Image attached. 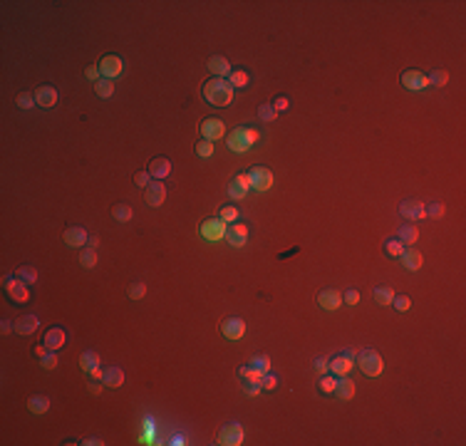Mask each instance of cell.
<instances>
[{
	"label": "cell",
	"mask_w": 466,
	"mask_h": 446,
	"mask_svg": "<svg viewBox=\"0 0 466 446\" xmlns=\"http://www.w3.org/2000/svg\"><path fill=\"white\" fill-rule=\"evenodd\" d=\"M417 238H419V231H417V226H414V223H404V226H399V231H397V240H399L404 248H409L412 243H417Z\"/></svg>",
	"instance_id": "26"
},
{
	"label": "cell",
	"mask_w": 466,
	"mask_h": 446,
	"mask_svg": "<svg viewBox=\"0 0 466 446\" xmlns=\"http://www.w3.org/2000/svg\"><path fill=\"white\" fill-rule=\"evenodd\" d=\"M146 171L152 174L154 181H161V179H166V176L171 174V161L166 159V156H156V159L149 161V169H146Z\"/></svg>",
	"instance_id": "18"
},
{
	"label": "cell",
	"mask_w": 466,
	"mask_h": 446,
	"mask_svg": "<svg viewBox=\"0 0 466 446\" xmlns=\"http://www.w3.org/2000/svg\"><path fill=\"white\" fill-rule=\"evenodd\" d=\"M3 288L8 290V295H10V300H13L15 305H23V303H28L30 300L28 283H23L17 275H5V278H3Z\"/></svg>",
	"instance_id": "4"
},
{
	"label": "cell",
	"mask_w": 466,
	"mask_h": 446,
	"mask_svg": "<svg viewBox=\"0 0 466 446\" xmlns=\"http://www.w3.org/2000/svg\"><path fill=\"white\" fill-rule=\"evenodd\" d=\"M216 444L218 446H240L243 444V426L238 421H228L226 426L218 432L216 436Z\"/></svg>",
	"instance_id": "5"
},
{
	"label": "cell",
	"mask_w": 466,
	"mask_h": 446,
	"mask_svg": "<svg viewBox=\"0 0 466 446\" xmlns=\"http://www.w3.org/2000/svg\"><path fill=\"white\" fill-rule=\"evenodd\" d=\"M144 201L152 206V209H159L164 201H166V186L161 181H152L146 189H144Z\"/></svg>",
	"instance_id": "10"
},
{
	"label": "cell",
	"mask_w": 466,
	"mask_h": 446,
	"mask_svg": "<svg viewBox=\"0 0 466 446\" xmlns=\"http://www.w3.org/2000/svg\"><path fill=\"white\" fill-rule=\"evenodd\" d=\"M248 191H251V189H248L246 183H240L238 179H233V181H231V186H228V196H231L233 201H243V198L248 196Z\"/></svg>",
	"instance_id": "30"
},
{
	"label": "cell",
	"mask_w": 466,
	"mask_h": 446,
	"mask_svg": "<svg viewBox=\"0 0 466 446\" xmlns=\"http://www.w3.org/2000/svg\"><path fill=\"white\" fill-rule=\"evenodd\" d=\"M355 392H357V387H355L352 379H347V377H338V384H335V397L338 399H342V402H347V399H352Z\"/></svg>",
	"instance_id": "23"
},
{
	"label": "cell",
	"mask_w": 466,
	"mask_h": 446,
	"mask_svg": "<svg viewBox=\"0 0 466 446\" xmlns=\"http://www.w3.org/2000/svg\"><path fill=\"white\" fill-rule=\"evenodd\" d=\"M318 305L323 307V310H327V312H335L342 305V293L335 290V288H327V290H323V293L318 295Z\"/></svg>",
	"instance_id": "14"
},
{
	"label": "cell",
	"mask_w": 466,
	"mask_h": 446,
	"mask_svg": "<svg viewBox=\"0 0 466 446\" xmlns=\"http://www.w3.org/2000/svg\"><path fill=\"white\" fill-rule=\"evenodd\" d=\"M226 231H228V223H223L221 218H206L201 223V238H206L211 243L226 238Z\"/></svg>",
	"instance_id": "8"
},
{
	"label": "cell",
	"mask_w": 466,
	"mask_h": 446,
	"mask_svg": "<svg viewBox=\"0 0 466 446\" xmlns=\"http://www.w3.org/2000/svg\"><path fill=\"white\" fill-rule=\"evenodd\" d=\"M40 327V320H38V315H23V318H17L15 320V332L23 335V337H28L32 335L35 330Z\"/></svg>",
	"instance_id": "22"
},
{
	"label": "cell",
	"mask_w": 466,
	"mask_h": 446,
	"mask_svg": "<svg viewBox=\"0 0 466 446\" xmlns=\"http://www.w3.org/2000/svg\"><path fill=\"white\" fill-rule=\"evenodd\" d=\"M95 92H97V97H102V99H109L114 95V82L112 80H99V82H95Z\"/></svg>",
	"instance_id": "32"
},
{
	"label": "cell",
	"mask_w": 466,
	"mask_h": 446,
	"mask_svg": "<svg viewBox=\"0 0 466 446\" xmlns=\"http://www.w3.org/2000/svg\"><path fill=\"white\" fill-rule=\"evenodd\" d=\"M221 332H223L226 340L236 342V340H240L246 335V322H243V318H226L221 322Z\"/></svg>",
	"instance_id": "12"
},
{
	"label": "cell",
	"mask_w": 466,
	"mask_h": 446,
	"mask_svg": "<svg viewBox=\"0 0 466 446\" xmlns=\"http://www.w3.org/2000/svg\"><path fill=\"white\" fill-rule=\"evenodd\" d=\"M99 75L104 77V80H117L122 72H124V60L119 55H104L102 60H99Z\"/></svg>",
	"instance_id": "6"
},
{
	"label": "cell",
	"mask_w": 466,
	"mask_h": 446,
	"mask_svg": "<svg viewBox=\"0 0 466 446\" xmlns=\"http://www.w3.org/2000/svg\"><path fill=\"white\" fill-rule=\"evenodd\" d=\"M112 216H114V221H119V223H129V221H132V216H134V213H132V209H129L127 203H117V206L112 209Z\"/></svg>",
	"instance_id": "35"
},
{
	"label": "cell",
	"mask_w": 466,
	"mask_h": 446,
	"mask_svg": "<svg viewBox=\"0 0 466 446\" xmlns=\"http://www.w3.org/2000/svg\"><path fill=\"white\" fill-rule=\"evenodd\" d=\"M127 295L132 298V300H141V298L146 295V285H144V283H132V285H129V290H127Z\"/></svg>",
	"instance_id": "46"
},
{
	"label": "cell",
	"mask_w": 466,
	"mask_h": 446,
	"mask_svg": "<svg viewBox=\"0 0 466 446\" xmlns=\"http://www.w3.org/2000/svg\"><path fill=\"white\" fill-rule=\"evenodd\" d=\"M399 261H402V265L407 268V270H412V273H417L419 268H422V263H424V255L414 246H409V248H404V253L399 255Z\"/></svg>",
	"instance_id": "21"
},
{
	"label": "cell",
	"mask_w": 466,
	"mask_h": 446,
	"mask_svg": "<svg viewBox=\"0 0 466 446\" xmlns=\"http://www.w3.org/2000/svg\"><path fill=\"white\" fill-rule=\"evenodd\" d=\"M13 330H15V322L13 320H3V322H0V332H3V335H10Z\"/></svg>",
	"instance_id": "57"
},
{
	"label": "cell",
	"mask_w": 466,
	"mask_h": 446,
	"mask_svg": "<svg viewBox=\"0 0 466 446\" xmlns=\"http://www.w3.org/2000/svg\"><path fill=\"white\" fill-rule=\"evenodd\" d=\"M243 392H246L248 397H255V394L260 392V384H255V382H243Z\"/></svg>",
	"instance_id": "55"
},
{
	"label": "cell",
	"mask_w": 466,
	"mask_h": 446,
	"mask_svg": "<svg viewBox=\"0 0 466 446\" xmlns=\"http://www.w3.org/2000/svg\"><path fill=\"white\" fill-rule=\"evenodd\" d=\"M152 181H154V179H152V174H149V171H137V174H134V183L141 186V189H146Z\"/></svg>",
	"instance_id": "50"
},
{
	"label": "cell",
	"mask_w": 466,
	"mask_h": 446,
	"mask_svg": "<svg viewBox=\"0 0 466 446\" xmlns=\"http://www.w3.org/2000/svg\"><path fill=\"white\" fill-rule=\"evenodd\" d=\"M352 364H355V360H350L347 355L338 352V355L330 360V372H332L335 377H347L350 372H352Z\"/></svg>",
	"instance_id": "20"
},
{
	"label": "cell",
	"mask_w": 466,
	"mask_h": 446,
	"mask_svg": "<svg viewBox=\"0 0 466 446\" xmlns=\"http://www.w3.org/2000/svg\"><path fill=\"white\" fill-rule=\"evenodd\" d=\"M203 99L213 107H228L233 102V84L226 77H211L203 84Z\"/></svg>",
	"instance_id": "1"
},
{
	"label": "cell",
	"mask_w": 466,
	"mask_h": 446,
	"mask_svg": "<svg viewBox=\"0 0 466 446\" xmlns=\"http://www.w3.org/2000/svg\"><path fill=\"white\" fill-rule=\"evenodd\" d=\"M102 384L104 387H112V389L122 387L124 384V369L122 367H107L104 369V377H102Z\"/></svg>",
	"instance_id": "25"
},
{
	"label": "cell",
	"mask_w": 466,
	"mask_h": 446,
	"mask_svg": "<svg viewBox=\"0 0 466 446\" xmlns=\"http://www.w3.org/2000/svg\"><path fill=\"white\" fill-rule=\"evenodd\" d=\"M57 89L55 87H50V84H43V87H38L35 89V102H38V107H43V109H50V107H55L57 104Z\"/></svg>",
	"instance_id": "17"
},
{
	"label": "cell",
	"mask_w": 466,
	"mask_h": 446,
	"mask_svg": "<svg viewBox=\"0 0 466 446\" xmlns=\"http://www.w3.org/2000/svg\"><path fill=\"white\" fill-rule=\"evenodd\" d=\"M355 364L362 369V375H367V377H380L382 367H384L382 355L377 352V349H372V347L360 349V352H357V357H355Z\"/></svg>",
	"instance_id": "3"
},
{
	"label": "cell",
	"mask_w": 466,
	"mask_h": 446,
	"mask_svg": "<svg viewBox=\"0 0 466 446\" xmlns=\"http://www.w3.org/2000/svg\"><path fill=\"white\" fill-rule=\"evenodd\" d=\"M424 211H426V216H432V218H441L444 216V203H429V206H424Z\"/></svg>",
	"instance_id": "51"
},
{
	"label": "cell",
	"mask_w": 466,
	"mask_h": 446,
	"mask_svg": "<svg viewBox=\"0 0 466 446\" xmlns=\"http://www.w3.org/2000/svg\"><path fill=\"white\" fill-rule=\"evenodd\" d=\"M38 102H35V95H30V92H23V95H17V107L20 109H30V107H35Z\"/></svg>",
	"instance_id": "48"
},
{
	"label": "cell",
	"mask_w": 466,
	"mask_h": 446,
	"mask_svg": "<svg viewBox=\"0 0 466 446\" xmlns=\"http://www.w3.org/2000/svg\"><path fill=\"white\" fill-rule=\"evenodd\" d=\"M28 409L32 414H45L47 409H50V397H45V394H35V397H30L28 399Z\"/></svg>",
	"instance_id": "27"
},
{
	"label": "cell",
	"mask_w": 466,
	"mask_h": 446,
	"mask_svg": "<svg viewBox=\"0 0 466 446\" xmlns=\"http://www.w3.org/2000/svg\"><path fill=\"white\" fill-rule=\"evenodd\" d=\"M258 139H260L258 129H253V126H236L228 134V149L236 154H246Z\"/></svg>",
	"instance_id": "2"
},
{
	"label": "cell",
	"mask_w": 466,
	"mask_h": 446,
	"mask_svg": "<svg viewBox=\"0 0 466 446\" xmlns=\"http://www.w3.org/2000/svg\"><path fill=\"white\" fill-rule=\"evenodd\" d=\"M218 218L223 223H236L240 218V211L236 206H223V209L218 211Z\"/></svg>",
	"instance_id": "40"
},
{
	"label": "cell",
	"mask_w": 466,
	"mask_h": 446,
	"mask_svg": "<svg viewBox=\"0 0 466 446\" xmlns=\"http://www.w3.org/2000/svg\"><path fill=\"white\" fill-rule=\"evenodd\" d=\"M47 352H50V349L45 347V342H43V345H38V347H32V355H35V357H45Z\"/></svg>",
	"instance_id": "58"
},
{
	"label": "cell",
	"mask_w": 466,
	"mask_h": 446,
	"mask_svg": "<svg viewBox=\"0 0 466 446\" xmlns=\"http://www.w3.org/2000/svg\"><path fill=\"white\" fill-rule=\"evenodd\" d=\"M399 216L404 221H422V218H426V211H424V203H419V201H402Z\"/></svg>",
	"instance_id": "13"
},
{
	"label": "cell",
	"mask_w": 466,
	"mask_h": 446,
	"mask_svg": "<svg viewBox=\"0 0 466 446\" xmlns=\"http://www.w3.org/2000/svg\"><path fill=\"white\" fill-rule=\"evenodd\" d=\"M251 367L258 369L260 375H266V372H270V357L268 355H255L253 360H251Z\"/></svg>",
	"instance_id": "41"
},
{
	"label": "cell",
	"mask_w": 466,
	"mask_h": 446,
	"mask_svg": "<svg viewBox=\"0 0 466 446\" xmlns=\"http://www.w3.org/2000/svg\"><path fill=\"white\" fill-rule=\"evenodd\" d=\"M87 246H89V248H97V246H99V238H97V236H89Z\"/></svg>",
	"instance_id": "61"
},
{
	"label": "cell",
	"mask_w": 466,
	"mask_h": 446,
	"mask_svg": "<svg viewBox=\"0 0 466 446\" xmlns=\"http://www.w3.org/2000/svg\"><path fill=\"white\" fill-rule=\"evenodd\" d=\"M384 253H387L389 258H399V255L404 253V246H402L397 238H389V240H384Z\"/></svg>",
	"instance_id": "39"
},
{
	"label": "cell",
	"mask_w": 466,
	"mask_h": 446,
	"mask_svg": "<svg viewBox=\"0 0 466 446\" xmlns=\"http://www.w3.org/2000/svg\"><path fill=\"white\" fill-rule=\"evenodd\" d=\"M80 263L85 265V268H95V265L99 263V258H97V251L95 248H82V253H80Z\"/></svg>",
	"instance_id": "37"
},
{
	"label": "cell",
	"mask_w": 466,
	"mask_h": 446,
	"mask_svg": "<svg viewBox=\"0 0 466 446\" xmlns=\"http://www.w3.org/2000/svg\"><path fill=\"white\" fill-rule=\"evenodd\" d=\"M15 275L23 280V283H28V285H32V283H38V270L32 268V265H20L17 270H15Z\"/></svg>",
	"instance_id": "31"
},
{
	"label": "cell",
	"mask_w": 466,
	"mask_h": 446,
	"mask_svg": "<svg viewBox=\"0 0 466 446\" xmlns=\"http://www.w3.org/2000/svg\"><path fill=\"white\" fill-rule=\"evenodd\" d=\"M335 384H338V377L335 375H323L320 382H318V392L320 394H332L335 392Z\"/></svg>",
	"instance_id": "34"
},
{
	"label": "cell",
	"mask_w": 466,
	"mask_h": 446,
	"mask_svg": "<svg viewBox=\"0 0 466 446\" xmlns=\"http://www.w3.org/2000/svg\"><path fill=\"white\" fill-rule=\"evenodd\" d=\"M87 75V80H89V82L95 84V82H99V80H102V75H99V67H89V70L85 72Z\"/></svg>",
	"instance_id": "56"
},
{
	"label": "cell",
	"mask_w": 466,
	"mask_h": 446,
	"mask_svg": "<svg viewBox=\"0 0 466 446\" xmlns=\"http://www.w3.org/2000/svg\"><path fill=\"white\" fill-rule=\"evenodd\" d=\"M43 342H45V347L47 349L57 352V349H62L65 345H67V332H65L62 327H50V330L45 332Z\"/></svg>",
	"instance_id": "15"
},
{
	"label": "cell",
	"mask_w": 466,
	"mask_h": 446,
	"mask_svg": "<svg viewBox=\"0 0 466 446\" xmlns=\"http://www.w3.org/2000/svg\"><path fill=\"white\" fill-rule=\"evenodd\" d=\"M209 70L213 72V77H228L233 72V67H231V62L223 55H213L209 60Z\"/></svg>",
	"instance_id": "24"
},
{
	"label": "cell",
	"mask_w": 466,
	"mask_h": 446,
	"mask_svg": "<svg viewBox=\"0 0 466 446\" xmlns=\"http://www.w3.org/2000/svg\"><path fill=\"white\" fill-rule=\"evenodd\" d=\"M226 240L233 246V248H243L248 243V228L243 223H231L226 231Z\"/></svg>",
	"instance_id": "16"
},
{
	"label": "cell",
	"mask_w": 466,
	"mask_h": 446,
	"mask_svg": "<svg viewBox=\"0 0 466 446\" xmlns=\"http://www.w3.org/2000/svg\"><path fill=\"white\" fill-rule=\"evenodd\" d=\"M402 84H404V89H412V92H422L429 87V80H426V75L419 70H407L402 72Z\"/></svg>",
	"instance_id": "11"
},
{
	"label": "cell",
	"mask_w": 466,
	"mask_h": 446,
	"mask_svg": "<svg viewBox=\"0 0 466 446\" xmlns=\"http://www.w3.org/2000/svg\"><path fill=\"white\" fill-rule=\"evenodd\" d=\"M372 298H375V303L377 305H392V298H395V293H392V288H387V285H377L375 290H372Z\"/></svg>",
	"instance_id": "28"
},
{
	"label": "cell",
	"mask_w": 466,
	"mask_h": 446,
	"mask_svg": "<svg viewBox=\"0 0 466 446\" xmlns=\"http://www.w3.org/2000/svg\"><path fill=\"white\" fill-rule=\"evenodd\" d=\"M82 444H85V446H102L104 441H102V439H97V436H89V439H85Z\"/></svg>",
	"instance_id": "60"
},
{
	"label": "cell",
	"mask_w": 466,
	"mask_h": 446,
	"mask_svg": "<svg viewBox=\"0 0 466 446\" xmlns=\"http://www.w3.org/2000/svg\"><path fill=\"white\" fill-rule=\"evenodd\" d=\"M156 439V426L152 419H144V434H141V444H154Z\"/></svg>",
	"instance_id": "42"
},
{
	"label": "cell",
	"mask_w": 466,
	"mask_h": 446,
	"mask_svg": "<svg viewBox=\"0 0 466 446\" xmlns=\"http://www.w3.org/2000/svg\"><path fill=\"white\" fill-rule=\"evenodd\" d=\"M196 154L201 156V159H209V156H213V141L201 139L196 144Z\"/></svg>",
	"instance_id": "44"
},
{
	"label": "cell",
	"mask_w": 466,
	"mask_h": 446,
	"mask_svg": "<svg viewBox=\"0 0 466 446\" xmlns=\"http://www.w3.org/2000/svg\"><path fill=\"white\" fill-rule=\"evenodd\" d=\"M80 367L85 369V372H92L95 367H99V355L95 349H87L82 352V357H80Z\"/></svg>",
	"instance_id": "29"
},
{
	"label": "cell",
	"mask_w": 466,
	"mask_h": 446,
	"mask_svg": "<svg viewBox=\"0 0 466 446\" xmlns=\"http://www.w3.org/2000/svg\"><path fill=\"white\" fill-rule=\"evenodd\" d=\"M89 236H87V231L82 226H70L67 231H65V243L70 246V248H85Z\"/></svg>",
	"instance_id": "19"
},
{
	"label": "cell",
	"mask_w": 466,
	"mask_h": 446,
	"mask_svg": "<svg viewBox=\"0 0 466 446\" xmlns=\"http://www.w3.org/2000/svg\"><path fill=\"white\" fill-rule=\"evenodd\" d=\"M270 104H273V109H275V112H285L288 107H290V102H288V97H283V95H281V97H275L273 102H270Z\"/></svg>",
	"instance_id": "54"
},
{
	"label": "cell",
	"mask_w": 466,
	"mask_h": 446,
	"mask_svg": "<svg viewBox=\"0 0 466 446\" xmlns=\"http://www.w3.org/2000/svg\"><path fill=\"white\" fill-rule=\"evenodd\" d=\"M40 364H43V369H57V364H60V360H57V352H47L45 357H40Z\"/></svg>",
	"instance_id": "47"
},
{
	"label": "cell",
	"mask_w": 466,
	"mask_h": 446,
	"mask_svg": "<svg viewBox=\"0 0 466 446\" xmlns=\"http://www.w3.org/2000/svg\"><path fill=\"white\" fill-rule=\"evenodd\" d=\"M426 80H429V84H432V87L441 89V87H446V82H449V72H446V70H434L432 75H429V77H426Z\"/></svg>",
	"instance_id": "36"
},
{
	"label": "cell",
	"mask_w": 466,
	"mask_h": 446,
	"mask_svg": "<svg viewBox=\"0 0 466 446\" xmlns=\"http://www.w3.org/2000/svg\"><path fill=\"white\" fill-rule=\"evenodd\" d=\"M87 375L92 377V379H99V382H102V377H104V369H102V367H95V369H92V372H87Z\"/></svg>",
	"instance_id": "59"
},
{
	"label": "cell",
	"mask_w": 466,
	"mask_h": 446,
	"mask_svg": "<svg viewBox=\"0 0 466 446\" xmlns=\"http://www.w3.org/2000/svg\"><path fill=\"white\" fill-rule=\"evenodd\" d=\"M226 134V124L218 119V117H206L203 122H201V137L209 141H216L221 139Z\"/></svg>",
	"instance_id": "9"
},
{
	"label": "cell",
	"mask_w": 466,
	"mask_h": 446,
	"mask_svg": "<svg viewBox=\"0 0 466 446\" xmlns=\"http://www.w3.org/2000/svg\"><path fill=\"white\" fill-rule=\"evenodd\" d=\"M312 367H315V372H320V375H325L327 369H330V357H318V360H315V364H312Z\"/></svg>",
	"instance_id": "53"
},
{
	"label": "cell",
	"mask_w": 466,
	"mask_h": 446,
	"mask_svg": "<svg viewBox=\"0 0 466 446\" xmlns=\"http://www.w3.org/2000/svg\"><path fill=\"white\" fill-rule=\"evenodd\" d=\"M278 387V377L275 375H270V372H266V375L260 377V389H275Z\"/></svg>",
	"instance_id": "49"
},
{
	"label": "cell",
	"mask_w": 466,
	"mask_h": 446,
	"mask_svg": "<svg viewBox=\"0 0 466 446\" xmlns=\"http://www.w3.org/2000/svg\"><path fill=\"white\" fill-rule=\"evenodd\" d=\"M342 303H345V305H357V303H360V290H355V288L345 290V293H342Z\"/></svg>",
	"instance_id": "52"
},
{
	"label": "cell",
	"mask_w": 466,
	"mask_h": 446,
	"mask_svg": "<svg viewBox=\"0 0 466 446\" xmlns=\"http://www.w3.org/2000/svg\"><path fill=\"white\" fill-rule=\"evenodd\" d=\"M248 72H243V70H233L231 75H228V82L233 84V89H240V87H246L248 84Z\"/></svg>",
	"instance_id": "38"
},
{
	"label": "cell",
	"mask_w": 466,
	"mask_h": 446,
	"mask_svg": "<svg viewBox=\"0 0 466 446\" xmlns=\"http://www.w3.org/2000/svg\"><path fill=\"white\" fill-rule=\"evenodd\" d=\"M392 305H395V310H399V312H407V310L412 307L409 295H395V298H392Z\"/></svg>",
	"instance_id": "45"
},
{
	"label": "cell",
	"mask_w": 466,
	"mask_h": 446,
	"mask_svg": "<svg viewBox=\"0 0 466 446\" xmlns=\"http://www.w3.org/2000/svg\"><path fill=\"white\" fill-rule=\"evenodd\" d=\"M275 117H278V112L273 109V104H260V107H258V119H260V122H275Z\"/></svg>",
	"instance_id": "43"
},
{
	"label": "cell",
	"mask_w": 466,
	"mask_h": 446,
	"mask_svg": "<svg viewBox=\"0 0 466 446\" xmlns=\"http://www.w3.org/2000/svg\"><path fill=\"white\" fill-rule=\"evenodd\" d=\"M248 176H251V189L255 194H266L273 186V171L266 166H253L248 171Z\"/></svg>",
	"instance_id": "7"
},
{
	"label": "cell",
	"mask_w": 466,
	"mask_h": 446,
	"mask_svg": "<svg viewBox=\"0 0 466 446\" xmlns=\"http://www.w3.org/2000/svg\"><path fill=\"white\" fill-rule=\"evenodd\" d=\"M238 377L243 379V382H255V384H260V372L258 369H253L251 364H243V367H238Z\"/></svg>",
	"instance_id": "33"
}]
</instances>
